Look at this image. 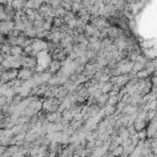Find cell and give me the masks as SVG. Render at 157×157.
Returning <instances> with one entry per match:
<instances>
[{
  "mask_svg": "<svg viewBox=\"0 0 157 157\" xmlns=\"http://www.w3.org/2000/svg\"><path fill=\"white\" fill-rule=\"evenodd\" d=\"M34 74H36V69L29 70V69L22 67V69H20V70L17 71V78H18L20 81H27V80L32 78V76H33Z\"/></svg>",
  "mask_w": 157,
  "mask_h": 157,
  "instance_id": "obj_1",
  "label": "cell"
},
{
  "mask_svg": "<svg viewBox=\"0 0 157 157\" xmlns=\"http://www.w3.org/2000/svg\"><path fill=\"white\" fill-rule=\"evenodd\" d=\"M33 52L39 53V52H47V42H44L43 39H37L34 38L32 44H31Z\"/></svg>",
  "mask_w": 157,
  "mask_h": 157,
  "instance_id": "obj_2",
  "label": "cell"
},
{
  "mask_svg": "<svg viewBox=\"0 0 157 157\" xmlns=\"http://www.w3.org/2000/svg\"><path fill=\"white\" fill-rule=\"evenodd\" d=\"M13 29V21H4L0 22V34H10V32Z\"/></svg>",
  "mask_w": 157,
  "mask_h": 157,
  "instance_id": "obj_3",
  "label": "cell"
},
{
  "mask_svg": "<svg viewBox=\"0 0 157 157\" xmlns=\"http://www.w3.org/2000/svg\"><path fill=\"white\" fill-rule=\"evenodd\" d=\"M48 66H49V72L53 75V74H56L58 71H60L61 63L59 60H56V59H53V60H50V63H49Z\"/></svg>",
  "mask_w": 157,
  "mask_h": 157,
  "instance_id": "obj_4",
  "label": "cell"
},
{
  "mask_svg": "<svg viewBox=\"0 0 157 157\" xmlns=\"http://www.w3.org/2000/svg\"><path fill=\"white\" fill-rule=\"evenodd\" d=\"M25 2L23 0H17V1H11V7L15 11H22L25 9Z\"/></svg>",
  "mask_w": 157,
  "mask_h": 157,
  "instance_id": "obj_5",
  "label": "cell"
},
{
  "mask_svg": "<svg viewBox=\"0 0 157 157\" xmlns=\"http://www.w3.org/2000/svg\"><path fill=\"white\" fill-rule=\"evenodd\" d=\"M20 151H21V147H20V146H17V145H10V146L6 147V151H5V152H6L7 155L12 156V155L20 153Z\"/></svg>",
  "mask_w": 157,
  "mask_h": 157,
  "instance_id": "obj_6",
  "label": "cell"
},
{
  "mask_svg": "<svg viewBox=\"0 0 157 157\" xmlns=\"http://www.w3.org/2000/svg\"><path fill=\"white\" fill-rule=\"evenodd\" d=\"M22 54H23V50H22L21 47L13 45V47L10 48V55H12V56H21Z\"/></svg>",
  "mask_w": 157,
  "mask_h": 157,
  "instance_id": "obj_7",
  "label": "cell"
},
{
  "mask_svg": "<svg viewBox=\"0 0 157 157\" xmlns=\"http://www.w3.org/2000/svg\"><path fill=\"white\" fill-rule=\"evenodd\" d=\"M112 86H113V83H110V82H107V83H102V86H101V88H99L101 93L108 94V93L112 91Z\"/></svg>",
  "mask_w": 157,
  "mask_h": 157,
  "instance_id": "obj_8",
  "label": "cell"
},
{
  "mask_svg": "<svg viewBox=\"0 0 157 157\" xmlns=\"http://www.w3.org/2000/svg\"><path fill=\"white\" fill-rule=\"evenodd\" d=\"M112 157H120L123 155V147L121 146H115L112 151H110Z\"/></svg>",
  "mask_w": 157,
  "mask_h": 157,
  "instance_id": "obj_9",
  "label": "cell"
},
{
  "mask_svg": "<svg viewBox=\"0 0 157 157\" xmlns=\"http://www.w3.org/2000/svg\"><path fill=\"white\" fill-rule=\"evenodd\" d=\"M10 45L9 44H6V43H4V44H1L0 45V55H9L10 54Z\"/></svg>",
  "mask_w": 157,
  "mask_h": 157,
  "instance_id": "obj_10",
  "label": "cell"
},
{
  "mask_svg": "<svg viewBox=\"0 0 157 157\" xmlns=\"http://www.w3.org/2000/svg\"><path fill=\"white\" fill-rule=\"evenodd\" d=\"M136 78L137 80H145V78H148L150 77V75H148V72L144 69V70H141V71H139V72H136Z\"/></svg>",
  "mask_w": 157,
  "mask_h": 157,
  "instance_id": "obj_11",
  "label": "cell"
},
{
  "mask_svg": "<svg viewBox=\"0 0 157 157\" xmlns=\"http://www.w3.org/2000/svg\"><path fill=\"white\" fill-rule=\"evenodd\" d=\"M82 6H81V1H72V5H71V12H74V13H77L78 11H80V9H81Z\"/></svg>",
  "mask_w": 157,
  "mask_h": 157,
  "instance_id": "obj_12",
  "label": "cell"
},
{
  "mask_svg": "<svg viewBox=\"0 0 157 157\" xmlns=\"http://www.w3.org/2000/svg\"><path fill=\"white\" fill-rule=\"evenodd\" d=\"M119 101H120V99H119L118 96H113V97H109V98H108L107 104H108V105H113V107H115V104H117Z\"/></svg>",
  "mask_w": 157,
  "mask_h": 157,
  "instance_id": "obj_13",
  "label": "cell"
},
{
  "mask_svg": "<svg viewBox=\"0 0 157 157\" xmlns=\"http://www.w3.org/2000/svg\"><path fill=\"white\" fill-rule=\"evenodd\" d=\"M53 23H54V28H59V27L64 23V20H63V18H60V17H54Z\"/></svg>",
  "mask_w": 157,
  "mask_h": 157,
  "instance_id": "obj_14",
  "label": "cell"
},
{
  "mask_svg": "<svg viewBox=\"0 0 157 157\" xmlns=\"http://www.w3.org/2000/svg\"><path fill=\"white\" fill-rule=\"evenodd\" d=\"M5 105H9V104H7V101H6V97L0 96V108H2V107H5Z\"/></svg>",
  "mask_w": 157,
  "mask_h": 157,
  "instance_id": "obj_15",
  "label": "cell"
},
{
  "mask_svg": "<svg viewBox=\"0 0 157 157\" xmlns=\"http://www.w3.org/2000/svg\"><path fill=\"white\" fill-rule=\"evenodd\" d=\"M5 151H6V147H5V146H2V145H0V156H1Z\"/></svg>",
  "mask_w": 157,
  "mask_h": 157,
  "instance_id": "obj_16",
  "label": "cell"
},
{
  "mask_svg": "<svg viewBox=\"0 0 157 157\" xmlns=\"http://www.w3.org/2000/svg\"><path fill=\"white\" fill-rule=\"evenodd\" d=\"M5 43V38H4V36L2 34H0V45L1 44H4Z\"/></svg>",
  "mask_w": 157,
  "mask_h": 157,
  "instance_id": "obj_17",
  "label": "cell"
},
{
  "mask_svg": "<svg viewBox=\"0 0 157 157\" xmlns=\"http://www.w3.org/2000/svg\"><path fill=\"white\" fill-rule=\"evenodd\" d=\"M11 157H26L25 155H22V153H16V155H12Z\"/></svg>",
  "mask_w": 157,
  "mask_h": 157,
  "instance_id": "obj_18",
  "label": "cell"
},
{
  "mask_svg": "<svg viewBox=\"0 0 157 157\" xmlns=\"http://www.w3.org/2000/svg\"><path fill=\"white\" fill-rule=\"evenodd\" d=\"M87 157H94V156H93V155H88Z\"/></svg>",
  "mask_w": 157,
  "mask_h": 157,
  "instance_id": "obj_19",
  "label": "cell"
}]
</instances>
